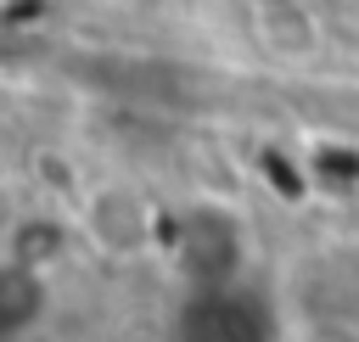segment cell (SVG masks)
Masks as SVG:
<instances>
[{
  "instance_id": "cell-1",
  "label": "cell",
  "mask_w": 359,
  "mask_h": 342,
  "mask_svg": "<svg viewBox=\"0 0 359 342\" xmlns=\"http://www.w3.org/2000/svg\"><path fill=\"white\" fill-rule=\"evenodd\" d=\"M168 342H280L275 297L241 275L185 286L168 314Z\"/></svg>"
},
{
  "instance_id": "cell-2",
  "label": "cell",
  "mask_w": 359,
  "mask_h": 342,
  "mask_svg": "<svg viewBox=\"0 0 359 342\" xmlns=\"http://www.w3.org/2000/svg\"><path fill=\"white\" fill-rule=\"evenodd\" d=\"M174 264H180L185 286H208V280L241 275V235H236V219L219 213V207L185 213L180 230H174Z\"/></svg>"
},
{
  "instance_id": "cell-3",
  "label": "cell",
  "mask_w": 359,
  "mask_h": 342,
  "mask_svg": "<svg viewBox=\"0 0 359 342\" xmlns=\"http://www.w3.org/2000/svg\"><path fill=\"white\" fill-rule=\"evenodd\" d=\"M39 308H45V280H39V269H34L28 258H11L6 286H0V325H6V336H22L28 320H39Z\"/></svg>"
},
{
  "instance_id": "cell-4",
  "label": "cell",
  "mask_w": 359,
  "mask_h": 342,
  "mask_svg": "<svg viewBox=\"0 0 359 342\" xmlns=\"http://www.w3.org/2000/svg\"><path fill=\"white\" fill-rule=\"evenodd\" d=\"M269 6H297V0H269Z\"/></svg>"
}]
</instances>
